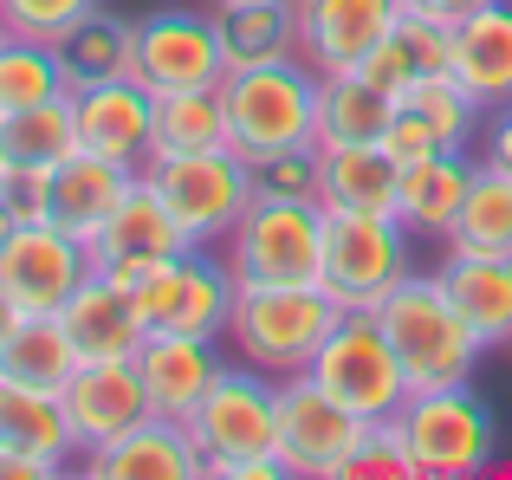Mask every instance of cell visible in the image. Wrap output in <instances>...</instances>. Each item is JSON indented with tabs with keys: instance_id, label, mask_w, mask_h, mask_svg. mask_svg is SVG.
Segmentation results:
<instances>
[{
	"instance_id": "cell-1",
	"label": "cell",
	"mask_w": 512,
	"mask_h": 480,
	"mask_svg": "<svg viewBox=\"0 0 512 480\" xmlns=\"http://www.w3.org/2000/svg\"><path fill=\"white\" fill-rule=\"evenodd\" d=\"M376 325L396 344L402 377H409V396L422 390H448V383H474V364L487 344L474 338L461 312H454L448 286L435 273H409L383 305H376Z\"/></svg>"
},
{
	"instance_id": "cell-2",
	"label": "cell",
	"mask_w": 512,
	"mask_h": 480,
	"mask_svg": "<svg viewBox=\"0 0 512 480\" xmlns=\"http://www.w3.org/2000/svg\"><path fill=\"white\" fill-rule=\"evenodd\" d=\"M221 104H227V150H240L247 163L318 143V72L299 52L266 65H227Z\"/></svg>"
},
{
	"instance_id": "cell-3",
	"label": "cell",
	"mask_w": 512,
	"mask_h": 480,
	"mask_svg": "<svg viewBox=\"0 0 512 480\" xmlns=\"http://www.w3.org/2000/svg\"><path fill=\"white\" fill-rule=\"evenodd\" d=\"M338 318L344 305L325 286H247L234 292L221 344L234 351V364H253L266 377H299V370H312L318 344L331 338Z\"/></svg>"
},
{
	"instance_id": "cell-4",
	"label": "cell",
	"mask_w": 512,
	"mask_h": 480,
	"mask_svg": "<svg viewBox=\"0 0 512 480\" xmlns=\"http://www.w3.org/2000/svg\"><path fill=\"white\" fill-rule=\"evenodd\" d=\"M389 429H396L415 480H480L500 461V416L487 396H474V383L409 396Z\"/></svg>"
},
{
	"instance_id": "cell-5",
	"label": "cell",
	"mask_w": 512,
	"mask_h": 480,
	"mask_svg": "<svg viewBox=\"0 0 512 480\" xmlns=\"http://www.w3.org/2000/svg\"><path fill=\"white\" fill-rule=\"evenodd\" d=\"M143 189L169 208L188 247H221L234 221L253 208V163L240 150H188V156H150Z\"/></svg>"
},
{
	"instance_id": "cell-6",
	"label": "cell",
	"mask_w": 512,
	"mask_h": 480,
	"mask_svg": "<svg viewBox=\"0 0 512 480\" xmlns=\"http://www.w3.org/2000/svg\"><path fill=\"white\" fill-rule=\"evenodd\" d=\"M221 260L240 292L318 286V273H325V202H266V195H253V208L221 240Z\"/></svg>"
},
{
	"instance_id": "cell-7",
	"label": "cell",
	"mask_w": 512,
	"mask_h": 480,
	"mask_svg": "<svg viewBox=\"0 0 512 480\" xmlns=\"http://www.w3.org/2000/svg\"><path fill=\"white\" fill-rule=\"evenodd\" d=\"M415 273V234L396 215H331L325 208V273L318 286L344 312H376Z\"/></svg>"
},
{
	"instance_id": "cell-8",
	"label": "cell",
	"mask_w": 512,
	"mask_h": 480,
	"mask_svg": "<svg viewBox=\"0 0 512 480\" xmlns=\"http://www.w3.org/2000/svg\"><path fill=\"white\" fill-rule=\"evenodd\" d=\"M376 422L350 416L331 390H318L312 370L279 377V422H273V455L286 480H344L357 448L370 442Z\"/></svg>"
},
{
	"instance_id": "cell-9",
	"label": "cell",
	"mask_w": 512,
	"mask_h": 480,
	"mask_svg": "<svg viewBox=\"0 0 512 480\" xmlns=\"http://www.w3.org/2000/svg\"><path fill=\"white\" fill-rule=\"evenodd\" d=\"M312 383L331 390L350 416L363 422H396L402 403H409V377H402L396 344L383 338L376 312H344L331 325V338L318 344L312 357Z\"/></svg>"
},
{
	"instance_id": "cell-10",
	"label": "cell",
	"mask_w": 512,
	"mask_h": 480,
	"mask_svg": "<svg viewBox=\"0 0 512 480\" xmlns=\"http://www.w3.org/2000/svg\"><path fill=\"white\" fill-rule=\"evenodd\" d=\"M234 273H227L221 247H182L163 253L150 273L130 286L143 325L150 331H182V338H214L221 344L227 312H234Z\"/></svg>"
},
{
	"instance_id": "cell-11",
	"label": "cell",
	"mask_w": 512,
	"mask_h": 480,
	"mask_svg": "<svg viewBox=\"0 0 512 480\" xmlns=\"http://www.w3.org/2000/svg\"><path fill=\"white\" fill-rule=\"evenodd\" d=\"M273 422H279V377H266L253 364H221L214 390L188 416V442L201 448L208 480H214L227 461L273 455Z\"/></svg>"
},
{
	"instance_id": "cell-12",
	"label": "cell",
	"mask_w": 512,
	"mask_h": 480,
	"mask_svg": "<svg viewBox=\"0 0 512 480\" xmlns=\"http://www.w3.org/2000/svg\"><path fill=\"white\" fill-rule=\"evenodd\" d=\"M130 78H137L150 98L169 91H201L227 78V52L214 33V13L195 7H156L130 26Z\"/></svg>"
},
{
	"instance_id": "cell-13",
	"label": "cell",
	"mask_w": 512,
	"mask_h": 480,
	"mask_svg": "<svg viewBox=\"0 0 512 480\" xmlns=\"http://www.w3.org/2000/svg\"><path fill=\"white\" fill-rule=\"evenodd\" d=\"M91 247L78 234H65L59 221H20L0 247V286L13 292V305L33 318H59V305L91 279Z\"/></svg>"
},
{
	"instance_id": "cell-14",
	"label": "cell",
	"mask_w": 512,
	"mask_h": 480,
	"mask_svg": "<svg viewBox=\"0 0 512 480\" xmlns=\"http://www.w3.org/2000/svg\"><path fill=\"white\" fill-rule=\"evenodd\" d=\"M59 409H65V429H72L78 455H91V448L117 442L124 429H137V422L150 416L137 357H98V364H78L72 377L59 383Z\"/></svg>"
},
{
	"instance_id": "cell-15",
	"label": "cell",
	"mask_w": 512,
	"mask_h": 480,
	"mask_svg": "<svg viewBox=\"0 0 512 480\" xmlns=\"http://www.w3.org/2000/svg\"><path fill=\"white\" fill-rule=\"evenodd\" d=\"M72 117H78V150L111 156V163H124V169H143L156 156V98L130 72L78 85Z\"/></svg>"
},
{
	"instance_id": "cell-16",
	"label": "cell",
	"mask_w": 512,
	"mask_h": 480,
	"mask_svg": "<svg viewBox=\"0 0 512 480\" xmlns=\"http://www.w3.org/2000/svg\"><path fill=\"white\" fill-rule=\"evenodd\" d=\"M292 7H299V59L312 72H350L402 20V0H292Z\"/></svg>"
},
{
	"instance_id": "cell-17",
	"label": "cell",
	"mask_w": 512,
	"mask_h": 480,
	"mask_svg": "<svg viewBox=\"0 0 512 480\" xmlns=\"http://www.w3.org/2000/svg\"><path fill=\"white\" fill-rule=\"evenodd\" d=\"M227 357L214 351V338H182V331H150L137 351V377L143 396H150V416L188 422L201 409V396L214 390Z\"/></svg>"
},
{
	"instance_id": "cell-18",
	"label": "cell",
	"mask_w": 512,
	"mask_h": 480,
	"mask_svg": "<svg viewBox=\"0 0 512 480\" xmlns=\"http://www.w3.org/2000/svg\"><path fill=\"white\" fill-rule=\"evenodd\" d=\"M137 182H143V169H124V163H111V156L78 150V156H65L46 182V221H59L65 234H78L91 247V240L104 234V221L130 202Z\"/></svg>"
},
{
	"instance_id": "cell-19",
	"label": "cell",
	"mask_w": 512,
	"mask_h": 480,
	"mask_svg": "<svg viewBox=\"0 0 512 480\" xmlns=\"http://www.w3.org/2000/svg\"><path fill=\"white\" fill-rule=\"evenodd\" d=\"M78 468L98 480H208V461L188 442V422H169V416H143L117 442L78 455Z\"/></svg>"
},
{
	"instance_id": "cell-20",
	"label": "cell",
	"mask_w": 512,
	"mask_h": 480,
	"mask_svg": "<svg viewBox=\"0 0 512 480\" xmlns=\"http://www.w3.org/2000/svg\"><path fill=\"white\" fill-rule=\"evenodd\" d=\"M59 325H65V338L78 344V364H98V357H137L143 338H150L137 299H130L124 286H111L98 266H91V279L59 305Z\"/></svg>"
},
{
	"instance_id": "cell-21",
	"label": "cell",
	"mask_w": 512,
	"mask_h": 480,
	"mask_svg": "<svg viewBox=\"0 0 512 480\" xmlns=\"http://www.w3.org/2000/svg\"><path fill=\"white\" fill-rule=\"evenodd\" d=\"M474 176H480L474 150H435V156H422V163H409L402 182H396V221L415 240H448L467 189H474Z\"/></svg>"
},
{
	"instance_id": "cell-22",
	"label": "cell",
	"mask_w": 512,
	"mask_h": 480,
	"mask_svg": "<svg viewBox=\"0 0 512 480\" xmlns=\"http://www.w3.org/2000/svg\"><path fill=\"white\" fill-rule=\"evenodd\" d=\"M402 163L383 143H318V202L331 215H396Z\"/></svg>"
},
{
	"instance_id": "cell-23",
	"label": "cell",
	"mask_w": 512,
	"mask_h": 480,
	"mask_svg": "<svg viewBox=\"0 0 512 480\" xmlns=\"http://www.w3.org/2000/svg\"><path fill=\"white\" fill-rule=\"evenodd\" d=\"M448 72L474 91L480 104H512V0L474 7L448 39Z\"/></svg>"
},
{
	"instance_id": "cell-24",
	"label": "cell",
	"mask_w": 512,
	"mask_h": 480,
	"mask_svg": "<svg viewBox=\"0 0 512 480\" xmlns=\"http://www.w3.org/2000/svg\"><path fill=\"white\" fill-rule=\"evenodd\" d=\"M435 279L487 351L512 344V253H441Z\"/></svg>"
},
{
	"instance_id": "cell-25",
	"label": "cell",
	"mask_w": 512,
	"mask_h": 480,
	"mask_svg": "<svg viewBox=\"0 0 512 480\" xmlns=\"http://www.w3.org/2000/svg\"><path fill=\"white\" fill-rule=\"evenodd\" d=\"M0 455H33V461H52V468H72L78 448H72V429H65L59 390L0 377Z\"/></svg>"
},
{
	"instance_id": "cell-26",
	"label": "cell",
	"mask_w": 512,
	"mask_h": 480,
	"mask_svg": "<svg viewBox=\"0 0 512 480\" xmlns=\"http://www.w3.org/2000/svg\"><path fill=\"white\" fill-rule=\"evenodd\" d=\"M208 13H214L227 65H266L299 52V7L292 0H221Z\"/></svg>"
},
{
	"instance_id": "cell-27",
	"label": "cell",
	"mask_w": 512,
	"mask_h": 480,
	"mask_svg": "<svg viewBox=\"0 0 512 480\" xmlns=\"http://www.w3.org/2000/svg\"><path fill=\"white\" fill-rule=\"evenodd\" d=\"M65 156H78V117H72V91L26 111H0V163L13 169H59Z\"/></svg>"
},
{
	"instance_id": "cell-28",
	"label": "cell",
	"mask_w": 512,
	"mask_h": 480,
	"mask_svg": "<svg viewBox=\"0 0 512 480\" xmlns=\"http://www.w3.org/2000/svg\"><path fill=\"white\" fill-rule=\"evenodd\" d=\"M396 98L370 91L350 72H318V143H383Z\"/></svg>"
},
{
	"instance_id": "cell-29",
	"label": "cell",
	"mask_w": 512,
	"mask_h": 480,
	"mask_svg": "<svg viewBox=\"0 0 512 480\" xmlns=\"http://www.w3.org/2000/svg\"><path fill=\"white\" fill-rule=\"evenodd\" d=\"M182 247H188V240L169 221V208L137 182V189H130V202L104 221L98 240H91V260H163V253H182Z\"/></svg>"
},
{
	"instance_id": "cell-30",
	"label": "cell",
	"mask_w": 512,
	"mask_h": 480,
	"mask_svg": "<svg viewBox=\"0 0 512 480\" xmlns=\"http://www.w3.org/2000/svg\"><path fill=\"white\" fill-rule=\"evenodd\" d=\"M78 370V344L65 338L59 318H33L20 312V325L0 338V377L13 383H39V390H59Z\"/></svg>"
},
{
	"instance_id": "cell-31",
	"label": "cell",
	"mask_w": 512,
	"mask_h": 480,
	"mask_svg": "<svg viewBox=\"0 0 512 480\" xmlns=\"http://www.w3.org/2000/svg\"><path fill=\"white\" fill-rule=\"evenodd\" d=\"M441 247L448 253H512V176L506 169L480 163L474 189H467V202Z\"/></svg>"
},
{
	"instance_id": "cell-32",
	"label": "cell",
	"mask_w": 512,
	"mask_h": 480,
	"mask_svg": "<svg viewBox=\"0 0 512 480\" xmlns=\"http://www.w3.org/2000/svg\"><path fill=\"white\" fill-rule=\"evenodd\" d=\"M130 26L137 20H117L111 7H98L91 20H78L72 33L59 39V65H65V85H98V78H124L130 72Z\"/></svg>"
},
{
	"instance_id": "cell-33",
	"label": "cell",
	"mask_w": 512,
	"mask_h": 480,
	"mask_svg": "<svg viewBox=\"0 0 512 480\" xmlns=\"http://www.w3.org/2000/svg\"><path fill=\"white\" fill-rule=\"evenodd\" d=\"M396 104H402V111H415L422 124H435V137L448 143V150H474L480 117H487V104H480L474 91H467L461 78L448 72V65H441V72H422Z\"/></svg>"
},
{
	"instance_id": "cell-34",
	"label": "cell",
	"mask_w": 512,
	"mask_h": 480,
	"mask_svg": "<svg viewBox=\"0 0 512 480\" xmlns=\"http://www.w3.org/2000/svg\"><path fill=\"white\" fill-rule=\"evenodd\" d=\"M221 143H227V104H221V85L169 91V98H156V156L221 150Z\"/></svg>"
},
{
	"instance_id": "cell-35",
	"label": "cell",
	"mask_w": 512,
	"mask_h": 480,
	"mask_svg": "<svg viewBox=\"0 0 512 480\" xmlns=\"http://www.w3.org/2000/svg\"><path fill=\"white\" fill-rule=\"evenodd\" d=\"M65 65H59V46L46 39H20L7 33L0 39V111H26V104H46V98H65Z\"/></svg>"
},
{
	"instance_id": "cell-36",
	"label": "cell",
	"mask_w": 512,
	"mask_h": 480,
	"mask_svg": "<svg viewBox=\"0 0 512 480\" xmlns=\"http://www.w3.org/2000/svg\"><path fill=\"white\" fill-rule=\"evenodd\" d=\"M98 7H104V0H0V26L20 33V39H46V46H59L78 20H91Z\"/></svg>"
},
{
	"instance_id": "cell-37",
	"label": "cell",
	"mask_w": 512,
	"mask_h": 480,
	"mask_svg": "<svg viewBox=\"0 0 512 480\" xmlns=\"http://www.w3.org/2000/svg\"><path fill=\"white\" fill-rule=\"evenodd\" d=\"M253 195H266V202H318V143L260 156L253 163Z\"/></svg>"
},
{
	"instance_id": "cell-38",
	"label": "cell",
	"mask_w": 512,
	"mask_h": 480,
	"mask_svg": "<svg viewBox=\"0 0 512 480\" xmlns=\"http://www.w3.org/2000/svg\"><path fill=\"white\" fill-rule=\"evenodd\" d=\"M350 78H363V85L383 91V98H402V91H409L415 78H422V65H415V59H409V46H402V39L389 33L383 46H370L357 65H350Z\"/></svg>"
},
{
	"instance_id": "cell-39",
	"label": "cell",
	"mask_w": 512,
	"mask_h": 480,
	"mask_svg": "<svg viewBox=\"0 0 512 480\" xmlns=\"http://www.w3.org/2000/svg\"><path fill=\"white\" fill-rule=\"evenodd\" d=\"M344 480H415L409 474V455H402V442H396L389 422H376V429H370V442L357 448V461L344 468Z\"/></svg>"
},
{
	"instance_id": "cell-40",
	"label": "cell",
	"mask_w": 512,
	"mask_h": 480,
	"mask_svg": "<svg viewBox=\"0 0 512 480\" xmlns=\"http://www.w3.org/2000/svg\"><path fill=\"white\" fill-rule=\"evenodd\" d=\"M383 150L396 156L402 169H409V163H422V156L448 150V143L435 137V124H422V117H415V111H402V104H396V117H389V130H383Z\"/></svg>"
},
{
	"instance_id": "cell-41",
	"label": "cell",
	"mask_w": 512,
	"mask_h": 480,
	"mask_svg": "<svg viewBox=\"0 0 512 480\" xmlns=\"http://www.w3.org/2000/svg\"><path fill=\"white\" fill-rule=\"evenodd\" d=\"M474 156H480V163H493V169H506V176H512V104H493V111L480 117Z\"/></svg>"
},
{
	"instance_id": "cell-42",
	"label": "cell",
	"mask_w": 512,
	"mask_h": 480,
	"mask_svg": "<svg viewBox=\"0 0 512 480\" xmlns=\"http://www.w3.org/2000/svg\"><path fill=\"white\" fill-rule=\"evenodd\" d=\"M65 468H52V461H33V455H0V480H52Z\"/></svg>"
},
{
	"instance_id": "cell-43",
	"label": "cell",
	"mask_w": 512,
	"mask_h": 480,
	"mask_svg": "<svg viewBox=\"0 0 512 480\" xmlns=\"http://www.w3.org/2000/svg\"><path fill=\"white\" fill-rule=\"evenodd\" d=\"M402 7H415V13H435V20H448V26H461L474 7H487V0H402Z\"/></svg>"
},
{
	"instance_id": "cell-44",
	"label": "cell",
	"mask_w": 512,
	"mask_h": 480,
	"mask_svg": "<svg viewBox=\"0 0 512 480\" xmlns=\"http://www.w3.org/2000/svg\"><path fill=\"white\" fill-rule=\"evenodd\" d=\"M13 325H20V305H13V292L7 286H0V338H7V331Z\"/></svg>"
},
{
	"instance_id": "cell-45",
	"label": "cell",
	"mask_w": 512,
	"mask_h": 480,
	"mask_svg": "<svg viewBox=\"0 0 512 480\" xmlns=\"http://www.w3.org/2000/svg\"><path fill=\"white\" fill-rule=\"evenodd\" d=\"M13 228H20V215H13V208H7V195H0V247H7V234Z\"/></svg>"
},
{
	"instance_id": "cell-46",
	"label": "cell",
	"mask_w": 512,
	"mask_h": 480,
	"mask_svg": "<svg viewBox=\"0 0 512 480\" xmlns=\"http://www.w3.org/2000/svg\"><path fill=\"white\" fill-rule=\"evenodd\" d=\"M0 189H7V163H0Z\"/></svg>"
},
{
	"instance_id": "cell-47",
	"label": "cell",
	"mask_w": 512,
	"mask_h": 480,
	"mask_svg": "<svg viewBox=\"0 0 512 480\" xmlns=\"http://www.w3.org/2000/svg\"><path fill=\"white\" fill-rule=\"evenodd\" d=\"M0 39H7V26H0Z\"/></svg>"
},
{
	"instance_id": "cell-48",
	"label": "cell",
	"mask_w": 512,
	"mask_h": 480,
	"mask_svg": "<svg viewBox=\"0 0 512 480\" xmlns=\"http://www.w3.org/2000/svg\"><path fill=\"white\" fill-rule=\"evenodd\" d=\"M208 7H221V0H208Z\"/></svg>"
}]
</instances>
